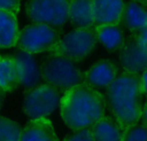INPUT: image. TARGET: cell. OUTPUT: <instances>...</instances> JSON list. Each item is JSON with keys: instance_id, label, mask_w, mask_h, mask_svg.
I'll use <instances>...</instances> for the list:
<instances>
[{"instance_id": "cell-8", "label": "cell", "mask_w": 147, "mask_h": 141, "mask_svg": "<svg viewBox=\"0 0 147 141\" xmlns=\"http://www.w3.org/2000/svg\"><path fill=\"white\" fill-rule=\"evenodd\" d=\"M119 61L123 71L140 75L147 69V46L130 35L119 50Z\"/></svg>"}, {"instance_id": "cell-22", "label": "cell", "mask_w": 147, "mask_h": 141, "mask_svg": "<svg viewBox=\"0 0 147 141\" xmlns=\"http://www.w3.org/2000/svg\"><path fill=\"white\" fill-rule=\"evenodd\" d=\"M21 0H0V10L18 14L20 11Z\"/></svg>"}, {"instance_id": "cell-17", "label": "cell", "mask_w": 147, "mask_h": 141, "mask_svg": "<svg viewBox=\"0 0 147 141\" xmlns=\"http://www.w3.org/2000/svg\"><path fill=\"white\" fill-rule=\"evenodd\" d=\"M122 22L131 35L138 34L147 25V7L130 0L125 5Z\"/></svg>"}, {"instance_id": "cell-26", "label": "cell", "mask_w": 147, "mask_h": 141, "mask_svg": "<svg viewBox=\"0 0 147 141\" xmlns=\"http://www.w3.org/2000/svg\"><path fill=\"white\" fill-rule=\"evenodd\" d=\"M4 94H5V93H4V92H2V91L0 90V108H1L2 104H3V100H4Z\"/></svg>"}, {"instance_id": "cell-7", "label": "cell", "mask_w": 147, "mask_h": 141, "mask_svg": "<svg viewBox=\"0 0 147 141\" xmlns=\"http://www.w3.org/2000/svg\"><path fill=\"white\" fill-rule=\"evenodd\" d=\"M69 0H28L25 14L32 23L60 28L68 21Z\"/></svg>"}, {"instance_id": "cell-14", "label": "cell", "mask_w": 147, "mask_h": 141, "mask_svg": "<svg viewBox=\"0 0 147 141\" xmlns=\"http://www.w3.org/2000/svg\"><path fill=\"white\" fill-rule=\"evenodd\" d=\"M19 32L17 14L0 10V49L16 47Z\"/></svg>"}, {"instance_id": "cell-10", "label": "cell", "mask_w": 147, "mask_h": 141, "mask_svg": "<svg viewBox=\"0 0 147 141\" xmlns=\"http://www.w3.org/2000/svg\"><path fill=\"white\" fill-rule=\"evenodd\" d=\"M125 5L124 0H93L95 26L100 24L120 25L123 21Z\"/></svg>"}, {"instance_id": "cell-4", "label": "cell", "mask_w": 147, "mask_h": 141, "mask_svg": "<svg viewBox=\"0 0 147 141\" xmlns=\"http://www.w3.org/2000/svg\"><path fill=\"white\" fill-rule=\"evenodd\" d=\"M97 42L94 28H75L62 35L50 53L78 63L94 50Z\"/></svg>"}, {"instance_id": "cell-18", "label": "cell", "mask_w": 147, "mask_h": 141, "mask_svg": "<svg viewBox=\"0 0 147 141\" xmlns=\"http://www.w3.org/2000/svg\"><path fill=\"white\" fill-rule=\"evenodd\" d=\"M90 128L95 141H121L124 130L113 116L106 115Z\"/></svg>"}, {"instance_id": "cell-12", "label": "cell", "mask_w": 147, "mask_h": 141, "mask_svg": "<svg viewBox=\"0 0 147 141\" xmlns=\"http://www.w3.org/2000/svg\"><path fill=\"white\" fill-rule=\"evenodd\" d=\"M20 141H59L52 121L48 118L30 119L22 128Z\"/></svg>"}, {"instance_id": "cell-9", "label": "cell", "mask_w": 147, "mask_h": 141, "mask_svg": "<svg viewBox=\"0 0 147 141\" xmlns=\"http://www.w3.org/2000/svg\"><path fill=\"white\" fill-rule=\"evenodd\" d=\"M118 75L117 65L109 59L98 60L83 72L84 82L96 89H107Z\"/></svg>"}, {"instance_id": "cell-11", "label": "cell", "mask_w": 147, "mask_h": 141, "mask_svg": "<svg viewBox=\"0 0 147 141\" xmlns=\"http://www.w3.org/2000/svg\"><path fill=\"white\" fill-rule=\"evenodd\" d=\"M16 60L19 72L20 85L26 89L32 88L39 84L41 79L40 65H38L34 55L18 50L13 55Z\"/></svg>"}, {"instance_id": "cell-25", "label": "cell", "mask_w": 147, "mask_h": 141, "mask_svg": "<svg viewBox=\"0 0 147 141\" xmlns=\"http://www.w3.org/2000/svg\"><path fill=\"white\" fill-rule=\"evenodd\" d=\"M141 124L147 128V100L143 105V111H142V117H141Z\"/></svg>"}, {"instance_id": "cell-24", "label": "cell", "mask_w": 147, "mask_h": 141, "mask_svg": "<svg viewBox=\"0 0 147 141\" xmlns=\"http://www.w3.org/2000/svg\"><path fill=\"white\" fill-rule=\"evenodd\" d=\"M133 36H135L142 44H144L145 46H147V25H146V27L144 29H142L138 34L133 35Z\"/></svg>"}, {"instance_id": "cell-13", "label": "cell", "mask_w": 147, "mask_h": 141, "mask_svg": "<svg viewBox=\"0 0 147 141\" xmlns=\"http://www.w3.org/2000/svg\"><path fill=\"white\" fill-rule=\"evenodd\" d=\"M68 21L75 28H94L93 0H69Z\"/></svg>"}, {"instance_id": "cell-5", "label": "cell", "mask_w": 147, "mask_h": 141, "mask_svg": "<svg viewBox=\"0 0 147 141\" xmlns=\"http://www.w3.org/2000/svg\"><path fill=\"white\" fill-rule=\"evenodd\" d=\"M57 28L42 23H30L20 29L16 48L35 55L50 53L61 37Z\"/></svg>"}, {"instance_id": "cell-15", "label": "cell", "mask_w": 147, "mask_h": 141, "mask_svg": "<svg viewBox=\"0 0 147 141\" xmlns=\"http://www.w3.org/2000/svg\"><path fill=\"white\" fill-rule=\"evenodd\" d=\"M20 86L19 72L13 55L0 54V90L12 92Z\"/></svg>"}, {"instance_id": "cell-6", "label": "cell", "mask_w": 147, "mask_h": 141, "mask_svg": "<svg viewBox=\"0 0 147 141\" xmlns=\"http://www.w3.org/2000/svg\"><path fill=\"white\" fill-rule=\"evenodd\" d=\"M61 96L58 90L46 83L26 89L22 108L29 119L47 118L59 107Z\"/></svg>"}, {"instance_id": "cell-20", "label": "cell", "mask_w": 147, "mask_h": 141, "mask_svg": "<svg viewBox=\"0 0 147 141\" xmlns=\"http://www.w3.org/2000/svg\"><path fill=\"white\" fill-rule=\"evenodd\" d=\"M121 141H147V128L139 123L125 128Z\"/></svg>"}, {"instance_id": "cell-23", "label": "cell", "mask_w": 147, "mask_h": 141, "mask_svg": "<svg viewBox=\"0 0 147 141\" xmlns=\"http://www.w3.org/2000/svg\"><path fill=\"white\" fill-rule=\"evenodd\" d=\"M139 78H140V87H141L142 94L144 96H147V69L140 74Z\"/></svg>"}, {"instance_id": "cell-2", "label": "cell", "mask_w": 147, "mask_h": 141, "mask_svg": "<svg viewBox=\"0 0 147 141\" xmlns=\"http://www.w3.org/2000/svg\"><path fill=\"white\" fill-rule=\"evenodd\" d=\"M142 97L139 75L131 72H121L106 89L107 107L123 129L141 121Z\"/></svg>"}, {"instance_id": "cell-1", "label": "cell", "mask_w": 147, "mask_h": 141, "mask_svg": "<svg viewBox=\"0 0 147 141\" xmlns=\"http://www.w3.org/2000/svg\"><path fill=\"white\" fill-rule=\"evenodd\" d=\"M106 108L104 95L85 82L64 92L59 104L61 119L73 131L92 127L105 116Z\"/></svg>"}, {"instance_id": "cell-19", "label": "cell", "mask_w": 147, "mask_h": 141, "mask_svg": "<svg viewBox=\"0 0 147 141\" xmlns=\"http://www.w3.org/2000/svg\"><path fill=\"white\" fill-rule=\"evenodd\" d=\"M22 128L13 119L0 115V141H20Z\"/></svg>"}, {"instance_id": "cell-3", "label": "cell", "mask_w": 147, "mask_h": 141, "mask_svg": "<svg viewBox=\"0 0 147 141\" xmlns=\"http://www.w3.org/2000/svg\"><path fill=\"white\" fill-rule=\"evenodd\" d=\"M40 72L43 83L54 87L62 94L84 82L83 72L77 63L52 53H48L41 61Z\"/></svg>"}, {"instance_id": "cell-21", "label": "cell", "mask_w": 147, "mask_h": 141, "mask_svg": "<svg viewBox=\"0 0 147 141\" xmlns=\"http://www.w3.org/2000/svg\"><path fill=\"white\" fill-rule=\"evenodd\" d=\"M62 141H95V139L91 128H85L73 131V133L66 136Z\"/></svg>"}, {"instance_id": "cell-27", "label": "cell", "mask_w": 147, "mask_h": 141, "mask_svg": "<svg viewBox=\"0 0 147 141\" xmlns=\"http://www.w3.org/2000/svg\"><path fill=\"white\" fill-rule=\"evenodd\" d=\"M132 1H135V2H137V3H139V4H141V5L146 6L147 7V0H132Z\"/></svg>"}, {"instance_id": "cell-16", "label": "cell", "mask_w": 147, "mask_h": 141, "mask_svg": "<svg viewBox=\"0 0 147 141\" xmlns=\"http://www.w3.org/2000/svg\"><path fill=\"white\" fill-rule=\"evenodd\" d=\"M94 32L98 42L110 51H119L125 42L123 30L120 25L100 24L95 26Z\"/></svg>"}]
</instances>
